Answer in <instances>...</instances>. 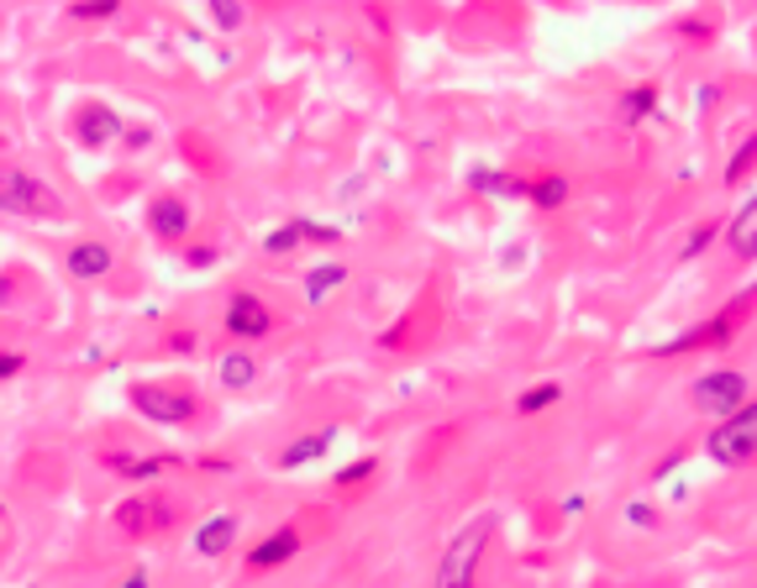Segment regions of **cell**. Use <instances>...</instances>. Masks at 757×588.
Wrapping results in <instances>:
<instances>
[{"instance_id": "30", "label": "cell", "mask_w": 757, "mask_h": 588, "mask_svg": "<svg viewBox=\"0 0 757 588\" xmlns=\"http://www.w3.org/2000/svg\"><path fill=\"white\" fill-rule=\"evenodd\" d=\"M337 226H321V221H305V242H337Z\"/></svg>"}, {"instance_id": "13", "label": "cell", "mask_w": 757, "mask_h": 588, "mask_svg": "<svg viewBox=\"0 0 757 588\" xmlns=\"http://www.w3.org/2000/svg\"><path fill=\"white\" fill-rule=\"evenodd\" d=\"M216 383H227V389H253V383H258V357L243 353V347L216 357Z\"/></svg>"}, {"instance_id": "16", "label": "cell", "mask_w": 757, "mask_h": 588, "mask_svg": "<svg viewBox=\"0 0 757 588\" xmlns=\"http://www.w3.org/2000/svg\"><path fill=\"white\" fill-rule=\"evenodd\" d=\"M342 284H347V268L342 264L310 268V273H305V299H310V305H327V294L342 290Z\"/></svg>"}, {"instance_id": "10", "label": "cell", "mask_w": 757, "mask_h": 588, "mask_svg": "<svg viewBox=\"0 0 757 588\" xmlns=\"http://www.w3.org/2000/svg\"><path fill=\"white\" fill-rule=\"evenodd\" d=\"M148 226L163 236V242H184V236H190V210H184V200H169V195H163V200L148 206Z\"/></svg>"}, {"instance_id": "29", "label": "cell", "mask_w": 757, "mask_h": 588, "mask_svg": "<svg viewBox=\"0 0 757 588\" xmlns=\"http://www.w3.org/2000/svg\"><path fill=\"white\" fill-rule=\"evenodd\" d=\"M22 368H27V357H22V353H0V383H5V379H16Z\"/></svg>"}, {"instance_id": "3", "label": "cell", "mask_w": 757, "mask_h": 588, "mask_svg": "<svg viewBox=\"0 0 757 588\" xmlns=\"http://www.w3.org/2000/svg\"><path fill=\"white\" fill-rule=\"evenodd\" d=\"M705 452H710L721 468H747L757 457V405H742L736 415H727V420L710 431Z\"/></svg>"}, {"instance_id": "20", "label": "cell", "mask_w": 757, "mask_h": 588, "mask_svg": "<svg viewBox=\"0 0 757 588\" xmlns=\"http://www.w3.org/2000/svg\"><path fill=\"white\" fill-rule=\"evenodd\" d=\"M532 200H537V210H558L563 200H569V179H563V174H542L537 184H532Z\"/></svg>"}, {"instance_id": "32", "label": "cell", "mask_w": 757, "mask_h": 588, "mask_svg": "<svg viewBox=\"0 0 757 588\" xmlns=\"http://www.w3.org/2000/svg\"><path fill=\"white\" fill-rule=\"evenodd\" d=\"M0 515H5V504H0Z\"/></svg>"}, {"instance_id": "14", "label": "cell", "mask_w": 757, "mask_h": 588, "mask_svg": "<svg viewBox=\"0 0 757 588\" xmlns=\"http://www.w3.org/2000/svg\"><path fill=\"white\" fill-rule=\"evenodd\" d=\"M727 247L736 258H757V195L736 210V221H731V232H727Z\"/></svg>"}, {"instance_id": "33", "label": "cell", "mask_w": 757, "mask_h": 588, "mask_svg": "<svg viewBox=\"0 0 757 588\" xmlns=\"http://www.w3.org/2000/svg\"><path fill=\"white\" fill-rule=\"evenodd\" d=\"M0 547H5V541H0Z\"/></svg>"}, {"instance_id": "2", "label": "cell", "mask_w": 757, "mask_h": 588, "mask_svg": "<svg viewBox=\"0 0 757 588\" xmlns=\"http://www.w3.org/2000/svg\"><path fill=\"white\" fill-rule=\"evenodd\" d=\"M0 216H27V221H63V195L48 189L27 169H0Z\"/></svg>"}, {"instance_id": "5", "label": "cell", "mask_w": 757, "mask_h": 588, "mask_svg": "<svg viewBox=\"0 0 757 588\" xmlns=\"http://www.w3.org/2000/svg\"><path fill=\"white\" fill-rule=\"evenodd\" d=\"M695 411L699 415H736L742 411V400H747V373H736V368H721V373H705V379H695Z\"/></svg>"}, {"instance_id": "12", "label": "cell", "mask_w": 757, "mask_h": 588, "mask_svg": "<svg viewBox=\"0 0 757 588\" xmlns=\"http://www.w3.org/2000/svg\"><path fill=\"white\" fill-rule=\"evenodd\" d=\"M111 247L106 242H80V247H69V273L74 279H106L111 273Z\"/></svg>"}, {"instance_id": "18", "label": "cell", "mask_w": 757, "mask_h": 588, "mask_svg": "<svg viewBox=\"0 0 757 588\" xmlns=\"http://www.w3.org/2000/svg\"><path fill=\"white\" fill-rule=\"evenodd\" d=\"M117 526L126 536H148L152 530V500H122L117 504Z\"/></svg>"}, {"instance_id": "4", "label": "cell", "mask_w": 757, "mask_h": 588, "mask_svg": "<svg viewBox=\"0 0 757 588\" xmlns=\"http://www.w3.org/2000/svg\"><path fill=\"white\" fill-rule=\"evenodd\" d=\"M132 411L148 415L152 426H190L200 405H195V394H184L174 383H132Z\"/></svg>"}, {"instance_id": "21", "label": "cell", "mask_w": 757, "mask_h": 588, "mask_svg": "<svg viewBox=\"0 0 757 588\" xmlns=\"http://www.w3.org/2000/svg\"><path fill=\"white\" fill-rule=\"evenodd\" d=\"M652 106H658V85H636L626 100H621V117L626 121H642V117H652Z\"/></svg>"}, {"instance_id": "25", "label": "cell", "mask_w": 757, "mask_h": 588, "mask_svg": "<svg viewBox=\"0 0 757 588\" xmlns=\"http://www.w3.org/2000/svg\"><path fill=\"white\" fill-rule=\"evenodd\" d=\"M211 22H216V27H227V32H237L247 22L243 0H221V5H211Z\"/></svg>"}, {"instance_id": "27", "label": "cell", "mask_w": 757, "mask_h": 588, "mask_svg": "<svg viewBox=\"0 0 757 588\" xmlns=\"http://www.w3.org/2000/svg\"><path fill=\"white\" fill-rule=\"evenodd\" d=\"M721 232V226H695V232H689V242H684V253H679V258H699V253H705V247H710V236Z\"/></svg>"}, {"instance_id": "22", "label": "cell", "mask_w": 757, "mask_h": 588, "mask_svg": "<svg viewBox=\"0 0 757 588\" xmlns=\"http://www.w3.org/2000/svg\"><path fill=\"white\" fill-rule=\"evenodd\" d=\"M753 163H757V132H753V137H747L742 147H736V152H731V163H727V184H742Z\"/></svg>"}, {"instance_id": "8", "label": "cell", "mask_w": 757, "mask_h": 588, "mask_svg": "<svg viewBox=\"0 0 757 588\" xmlns=\"http://www.w3.org/2000/svg\"><path fill=\"white\" fill-rule=\"evenodd\" d=\"M117 132H126V121L111 111V106H100V100H90V106H80V117H74V137L85 147H106Z\"/></svg>"}, {"instance_id": "7", "label": "cell", "mask_w": 757, "mask_h": 588, "mask_svg": "<svg viewBox=\"0 0 757 588\" xmlns=\"http://www.w3.org/2000/svg\"><path fill=\"white\" fill-rule=\"evenodd\" d=\"M753 299V294H747ZM747 299H736V310H747ZM736 310L731 316H716V321L695 326V331H684V336H673V342H663V347H652L658 357H673V353H695V347H716V342H727L731 326H736Z\"/></svg>"}, {"instance_id": "26", "label": "cell", "mask_w": 757, "mask_h": 588, "mask_svg": "<svg viewBox=\"0 0 757 588\" xmlns=\"http://www.w3.org/2000/svg\"><path fill=\"white\" fill-rule=\"evenodd\" d=\"M69 16H74V22H106V16H117V0H85V5H69Z\"/></svg>"}, {"instance_id": "11", "label": "cell", "mask_w": 757, "mask_h": 588, "mask_svg": "<svg viewBox=\"0 0 757 588\" xmlns=\"http://www.w3.org/2000/svg\"><path fill=\"white\" fill-rule=\"evenodd\" d=\"M237 515H211L206 526L195 530V552L200 558H221V552H232V541H237Z\"/></svg>"}, {"instance_id": "6", "label": "cell", "mask_w": 757, "mask_h": 588, "mask_svg": "<svg viewBox=\"0 0 757 588\" xmlns=\"http://www.w3.org/2000/svg\"><path fill=\"white\" fill-rule=\"evenodd\" d=\"M269 331V305L258 299V294L237 290L227 299V336H237V342H258Z\"/></svg>"}, {"instance_id": "23", "label": "cell", "mask_w": 757, "mask_h": 588, "mask_svg": "<svg viewBox=\"0 0 757 588\" xmlns=\"http://www.w3.org/2000/svg\"><path fill=\"white\" fill-rule=\"evenodd\" d=\"M301 242H305V221L295 216V221H284L279 232H269V242H264V247H269V253H290V247H301Z\"/></svg>"}, {"instance_id": "34", "label": "cell", "mask_w": 757, "mask_h": 588, "mask_svg": "<svg viewBox=\"0 0 757 588\" xmlns=\"http://www.w3.org/2000/svg\"><path fill=\"white\" fill-rule=\"evenodd\" d=\"M753 294H757V290H753Z\"/></svg>"}, {"instance_id": "24", "label": "cell", "mask_w": 757, "mask_h": 588, "mask_svg": "<svg viewBox=\"0 0 757 588\" xmlns=\"http://www.w3.org/2000/svg\"><path fill=\"white\" fill-rule=\"evenodd\" d=\"M379 468V457H358V463H347V468L337 473V489H353V483H368Z\"/></svg>"}, {"instance_id": "15", "label": "cell", "mask_w": 757, "mask_h": 588, "mask_svg": "<svg viewBox=\"0 0 757 588\" xmlns=\"http://www.w3.org/2000/svg\"><path fill=\"white\" fill-rule=\"evenodd\" d=\"M332 426H327V431H316V437H301V441H290V446H284V452H279V468H305V463H316V457H321V452H327V446H332Z\"/></svg>"}, {"instance_id": "28", "label": "cell", "mask_w": 757, "mask_h": 588, "mask_svg": "<svg viewBox=\"0 0 757 588\" xmlns=\"http://www.w3.org/2000/svg\"><path fill=\"white\" fill-rule=\"evenodd\" d=\"M679 32H684V37H699V42H705V37H716V22H705V16H689V22H679Z\"/></svg>"}, {"instance_id": "1", "label": "cell", "mask_w": 757, "mask_h": 588, "mask_svg": "<svg viewBox=\"0 0 757 588\" xmlns=\"http://www.w3.org/2000/svg\"><path fill=\"white\" fill-rule=\"evenodd\" d=\"M489 536H495V515H474L468 526H457V536L448 541V552L437 562V578L431 588H474L479 584V562L489 552Z\"/></svg>"}, {"instance_id": "31", "label": "cell", "mask_w": 757, "mask_h": 588, "mask_svg": "<svg viewBox=\"0 0 757 588\" xmlns=\"http://www.w3.org/2000/svg\"><path fill=\"white\" fill-rule=\"evenodd\" d=\"M117 588H152V584H148V573L137 567V573H126V578H122V584H117Z\"/></svg>"}, {"instance_id": "17", "label": "cell", "mask_w": 757, "mask_h": 588, "mask_svg": "<svg viewBox=\"0 0 757 588\" xmlns=\"http://www.w3.org/2000/svg\"><path fill=\"white\" fill-rule=\"evenodd\" d=\"M111 463V473H122V478H132V483H143V478H158L163 468H180L174 457H106Z\"/></svg>"}, {"instance_id": "9", "label": "cell", "mask_w": 757, "mask_h": 588, "mask_svg": "<svg viewBox=\"0 0 757 588\" xmlns=\"http://www.w3.org/2000/svg\"><path fill=\"white\" fill-rule=\"evenodd\" d=\"M295 552H301V530H295V526H279L273 536H264V541L247 552V567H253V573H269V567H284V562L295 558Z\"/></svg>"}, {"instance_id": "19", "label": "cell", "mask_w": 757, "mask_h": 588, "mask_svg": "<svg viewBox=\"0 0 757 588\" xmlns=\"http://www.w3.org/2000/svg\"><path fill=\"white\" fill-rule=\"evenodd\" d=\"M558 400H563V383H532V389L515 394V415H537L547 405H558Z\"/></svg>"}]
</instances>
